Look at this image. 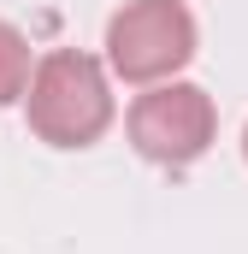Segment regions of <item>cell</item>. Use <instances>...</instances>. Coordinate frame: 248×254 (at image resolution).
<instances>
[{
	"label": "cell",
	"instance_id": "5",
	"mask_svg": "<svg viewBox=\"0 0 248 254\" xmlns=\"http://www.w3.org/2000/svg\"><path fill=\"white\" fill-rule=\"evenodd\" d=\"M243 160H248V130H243Z\"/></svg>",
	"mask_w": 248,
	"mask_h": 254
},
{
	"label": "cell",
	"instance_id": "1",
	"mask_svg": "<svg viewBox=\"0 0 248 254\" xmlns=\"http://www.w3.org/2000/svg\"><path fill=\"white\" fill-rule=\"evenodd\" d=\"M24 119H30V130L48 148H89V142H101L107 125H113L107 65L95 54H77V48H54L36 65V77H30Z\"/></svg>",
	"mask_w": 248,
	"mask_h": 254
},
{
	"label": "cell",
	"instance_id": "4",
	"mask_svg": "<svg viewBox=\"0 0 248 254\" xmlns=\"http://www.w3.org/2000/svg\"><path fill=\"white\" fill-rule=\"evenodd\" d=\"M30 77H36V65H30V42H24V30L0 18V107L24 101V95H30Z\"/></svg>",
	"mask_w": 248,
	"mask_h": 254
},
{
	"label": "cell",
	"instance_id": "2",
	"mask_svg": "<svg viewBox=\"0 0 248 254\" xmlns=\"http://www.w3.org/2000/svg\"><path fill=\"white\" fill-rule=\"evenodd\" d=\"M201 48L184 0H124L107 18V65L124 83H172Z\"/></svg>",
	"mask_w": 248,
	"mask_h": 254
},
{
	"label": "cell",
	"instance_id": "3",
	"mask_svg": "<svg viewBox=\"0 0 248 254\" xmlns=\"http://www.w3.org/2000/svg\"><path fill=\"white\" fill-rule=\"evenodd\" d=\"M213 136H219V113L201 83H178V77L154 83L130 107V142L154 166H195L213 148Z\"/></svg>",
	"mask_w": 248,
	"mask_h": 254
}]
</instances>
